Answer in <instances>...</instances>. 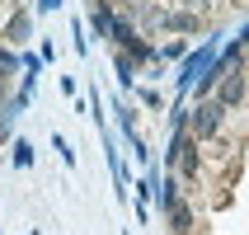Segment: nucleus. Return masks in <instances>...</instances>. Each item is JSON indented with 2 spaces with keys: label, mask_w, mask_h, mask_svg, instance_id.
<instances>
[{
  "label": "nucleus",
  "mask_w": 249,
  "mask_h": 235,
  "mask_svg": "<svg viewBox=\"0 0 249 235\" xmlns=\"http://www.w3.org/2000/svg\"><path fill=\"white\" fill-rule=\"evenodd\" d=\"M221 104H197L193 108V137H216V127H221Z\"/></svg>",
  "instance_id": "1"
},
{
  "label": "nucleus",
  "mask_w": 249,
  "mask_h": 235,
  "mask_svg": "<svg viewBox=\"0 0 249 235\" xmlns=\"http://www.w3.org/2000/svg\"><path fill=\"white\" fill-rule=\"evenodd\" d=\"M240 94H245V85H240V80H226V85H221V108L240 104Z\"/></svg>",
  "instance_id": "2"
}]
</instances>
